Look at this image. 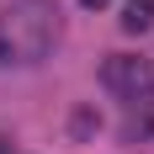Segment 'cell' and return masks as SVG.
<instances>
[{
  "label": "cell",
  "instance_id": "obj_1",
  "mask_svg": "<svg viewBox=\"0 0 154 154\" xmlns=\"http://www.w3.org/2000/svg\"><path fill=\"white\" fill-rule=\"evenodd\" d=\"M53 43H59L53 0H11V11H0V64H43Z\"/></svg>",
  "mask_w": 154,
  "mask_h": 154
},
{
  "label": "cell",
  "instance_id": "obj_2",
  "mask_svg": "<svg viewBox=\"0 0 154 154\" xmlns=\"http://www.w3.org/2000/svg\"><path fill=\"white\" fill-rule=\"evenodd\" d=\"M101 85H106L112 96L138 101V96L154 85V64H149V59H138V53H112V59L101 64Z\"/></svg>",
  "mask_w": 154,
  "mask_h": 154
},
{
  "label": "cell",
  "instance_id": "obj_3",
  "mask_svg": "<svg viewBox=\"0 0 154 154\" xmlns=\"http://www.w3.org/2000/svg\"><path fill=\"white\" fill-rule=\"evenodd\" d=\"M149 21H154V0H128L122 5V27L128 32H143Z\"/></svg>",
  "mask_w": 154,
  "mask_h": 154
},
{
  "label": "cell",
  "instance_id": "obj_4",
  "mask_svg": "<svg viewBox=\"0 0 154 154\" xmlns=\"http://www.w3.org/2000/svg\"><path fill=\"white\" fill-rule=\"evenodd\" d=\"M138 122H143V128L154 133V85H149V91L138 96Z\"/></svg>",
  "mask_w": 154,
  "mask_h": 154
},
{
  "label": "cell",
  "instance_id": "obj_5",
  "mask_svg": "<svg viewBox=\"0 0 154 154\" xmlns=\"http://www.w3.org/2000/svg\"><path fill=\"white\" fill-rule=\"evenodd\" d=\"M85 5H101V0H85Z\"/></svg>",
  "mask_w": 154,
  "mask_h": 154
}]
</instances>
